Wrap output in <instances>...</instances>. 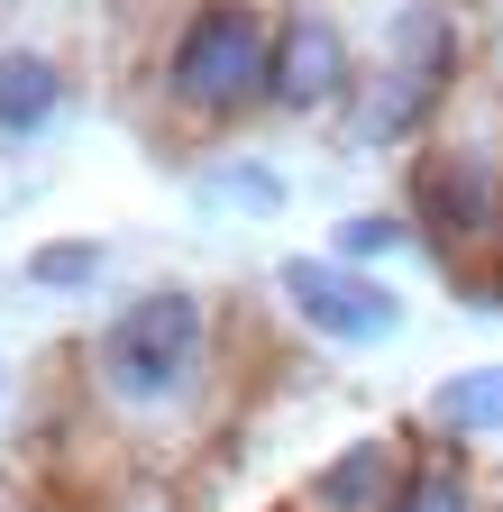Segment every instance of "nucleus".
Masks as SVG:
<instances>
[{
  "label": "nucleus",
  "instance_id": "obj_6",
  "mask_svg": "<svg viewBox=\"0 0 503 512\" xmlns=\"http://www.w3.org/2000/svg\"><path fill=\"white\" fill-rule=\"evenodd\" d=\"M275 293L293 302V320L330 348H375V339H403V302L385 275L366 266H339V256H284L275 266Z\"/></svg>",
  "mask_w": 503,
  "mask_h": 512
},
{
  "label": "nucleus",
  "instance_id": "obj_10",
  "mask_svg": "<svg viewBox=\"0 0 503 512\" xmlns=\"http://www.w3.org/2000/svg\"><path fill=\"white\" fill-rule=\"evenodd\" d=\"M394 512H485L476 458H467V448L421 439V448H412V476H403V494H394Z\"/></svg>",
  "mask_w": 503,
  "mask_h": 512
},
{
  "label": "nucleus",
  "instance_id": "obj_15",
  "mask_svg": "<svg viewBox=\"0 0 503 512\" xmlns=\"http://www.w3.org/2000/svg\"><path fill=\"white\" fill-rule=\"evenodd\" d=\"M0 512H10V503H0Z\"/></svg>",
  "mask_w": 503,
  "mask_h": 512
},
{
  "label": "nucleus",
  "instance_id": "obj_11",
  "mask_svg": "<svg viewBox=\"0 0 503 512\" xmlns=\"http://www.w3.org/2000/svg\"><path fill=\"white\" fill-rule=\"evenodd\" d=\"M394 247H412L403 211H357V220H339V238H330L339 266H375V256H394Z\"/></svg>",
  "mask_w": 503,
  "mask_h": 512
},
{
  "label": "nucleus",
  "instance_id": "obj_4",
  "mask_svg": "<svg viewBox=\"0 0 503 512\" xmlns=\"http://www.w3.org/2000/svg\"><path fill=\"white\" fill-rule=\"evenodd\" d=\"M476 83V28H467V0H412L385 28V55L357 64V92L339 110L348 147L357 156H412L449 101Z\"/></svg>",
  "mask_w": 503,
  "mask_h": 512
},
{
  "label": "nucleus",
  "instance_id": "obj_1",
  "mask_svg": "<svg viewBox=\"0 0 503 512\" xmlns=\"http://www.w3.org/2000/svg\"><path fill=\"white\" fill-rule=\"evenodd\" d=\"M220 293L202 284H156L138 302H119L92 348H83V394L92 412L129 439V448H183L220 412Z\"/></svg>",
  "mask_w": 503,
  "mask_h": 512
},
{
  "label": "nucleus",
  "instance_id": "obj_13",
  "mask_svg": "<svg viewBox=\"0 0 503 512\" xmlns=\"http://www.w3.org/2000/svg\"><path fill=\"white\" fill-rule=\"evenodd\" d=\"M211 192H229V202H247V211H275V202H284V183H275V174H257V165L211 174Z\"/></svg>",
  "mask_w": 503,
  "mask_h": 512
},
{
  "label": "nucleus",
  "instance_id": "obj_8",
  "mask_svg": "<svg viewBox=\"0 0 503 512\" xmlns=\"http://www.w3.org/2000/svg\"><path fill=\"white\" fill-rule=\"evenodd\" d=\"M421 439L439 448H476V439H503V366H467V375H439L421 412H412Z\"/></svg>",
  "mask_w": 503,
  "mask_h": 512
},
{
  "label": "nucleus",
  "instance_id": "obj_3",
  "mask_svg": "<svg viewBox=\"0 0 503 512\" xmlns=\"http://www.w3.org/2000/svg\"><path fill=\"white\" fill-rule=\"evenodd\" d=\"M275 19L284 0H183L174 37L147 64L156 128L183 147L229 138V128L266 119V64H275Z\"/></svg>",
  "mask_w": 503,
  "mask_h": 512
},
{
  "label": "nucleus",
  "instance_id": "obj_2",
  "mask_svg": "<svg viewBox=\"0 0 503 512\" xmlns=\"http://www.w3.org/2000/svg\"><path fill=\"white\" fill-rule=\"evenodd\" d=\"M403 229L430 247V266L458 293H485L503 311V275H494V247H503V92L485 74L403 156Z\"/></svg>",
  "mask_w": 503,
  "mask_h": 512
},
{
  "label": "nucleus",
  "instance_id": "obj_14",
  "mask_svg": "<svg viewBox=\"0 0 503 512\" xmlns=\"http://www.w3.org/2000/svg\"><path fill=\"white\" fill-rule=\"evenodd\" d=\"M494 275H503V247H494Z\"/></svg>",
  "mask_w": 503,
  "mask_h": 512
},
{
  "label": "nucleus",
  "instance_id": "obj_7",
  "mask_svg": "<svg viewBox=\"0 0 503 512\" xmlns=\"http://www.w3.org/2000/svg\"><path fill=\"white\" fill-rule=\"evenodd\" d=\"M412 448H421L412 430H357L348 448H330V458L293 485L284 512H394V494L412 476Z\"/></svg>",
  "mask_w": 503,
  "mask_h": 512
},
{
  "label": "nucleus",
  "instance_id": "obj_12",
  "mask_svg": "<svg viewBox=\"0 0 503 512\" xmlns=\"http://www.w3.org/2000/svg\"><path fill=\"white\" fill-rule=\"evenodd\" d=\"M28 275H37V284H83V275H101V238H65V247H46Z\"/></svg>",
  "mask_w": 503,
  "mask_h": 512
},
{
  "label": "nucleus",
  "instance_id": "obj_5",
  "mask_svg": "<svg viewBox=\"0 0 503 512\" xmlns=\"http://www.w3.org/2000/svg\"><path fill=\"white\" fill-rule=\"evenodd\" d=\"M357 92V37L330 0H284L275 64H266V119H339Z\"/></svg>",
  "mask_w": 503,
  "mask_h": 512
},
{
  "label": "nucleus",
  "instance_id": "obj_9",
  "mask_svg": "<svg viewBox=\"0 0 503 512\" xmlns=\"http://www.w3.org/2000/svg\"><path fill=\"white\" fill-rule=\"evenodd\" d=\"M55 110H65V64L46 46H0V147L55 128Z\"/></svg>",
  "mask_w": 503,
  "mask_h": 512
}]
</instances>
